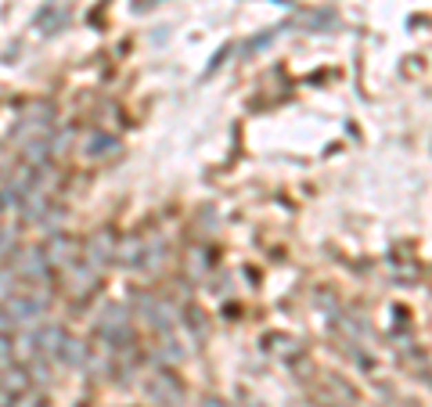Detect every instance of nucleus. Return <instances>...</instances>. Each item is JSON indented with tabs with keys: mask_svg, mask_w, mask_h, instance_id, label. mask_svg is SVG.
<instances>
[{
	"mask_svg": "<svg viewBox=\"0 0 432 407\" xmlns=\"http://www.w3.org/2000/svg\"><path fill=\"white\" fill-rule=\"evenodd\" d=\"M14 274L25 278V281H43L47 278V256L40 249H29V253H22V263H14Z\"/></svg>",
	"mask_w": 432,
	"mask_h": 407,
	"instance_id": "2",
	"label": "nucleus"
},
{
	"mask_svg": "<svg viewBox=\"0 0 432 407\" xmlns=\"http://www.w3.org/2000/svg\"><path fill=\"white\" fill-rule=\"evenodd\" d=\"M43 310H47V295L43 292H11L8 303H4V314L11 317V324L37 321Z\"/></svg>",
	"mask_w": 432,
	"mask_h": 407,
	"instance_id": "1",
	"label": "nucleus"
},
{
	"mask_svg": "<svg viewBox=\"0 0 432 407\" xmlns=\"http://www.w3.org/2000/svg\"><path fill=\"white\" fill-rule=\"evenodd\" d=\"M108 253H112V242L105 238V234H98V238L90 242V263H94V267H101V263L108 260Z\"/></svg>",
	"mask_w": 432,
	"mask_h": 407,
	"instance_id": "7",
	"label": "nucleus"
},
{
	"mask_svg": "<svg viewBox=\"0 0 432 407\" xmlns=\"http://www.w3.org/2000/svg\"><path fill=\"white\" fill-rule=\"evenodd\" d=\"M8 245H11V234H8L4 227H0V253H4V249H8Z\"/></svg>",
	"mask_w": 432,
	"mask_h": 407,
	"instance_id": "10",
	"label": "nucleus"
},
{
	"mask_svg": "<svg viewBox=\"0 0 432 407\" xmlns=\"http://www.w3.org/2000/svg\"><path fill=\"white\" fill-rule=\"evenodd\" d=\"M47 152H51V140H47V137H33V140H25V148H22L29 166H43Z\"/></svg>",
	"mask_w": 432,
	"mask_h": 407,
	"instance_id": "3",
	"label": "nucleus"
},
{
	"mask_svg": "<svg viewBox=\"0 0 432 407\" xmlns=\"http://www.w3.org/2000/svg\"><path fill=\"white\" fill-rule=\"evenodd\" d=\"M112 152H116V137H105V134H94V137H90L87 155H94V159H98V155H112Z\"/></svg>",
	"mask_w": 432,
	"mask_h": 407,
	"instance_id": "6",
	"label": "nucleus"
},
{
	"mask_svg": "<svg viewBox=\"0 0 432 407\" xmlns=\"http://www.w3.org/2000/svg\"><path fill=\"white\" fill-rule=\"evenodd\" d=\"M11 335H0V371L4 368H11Z\"/></svg>",
	"mask_w": 432,
	"mask_h": 407,
	"instance_id": "8",
	"label": "nucleus"
},
{
	"mask_svg": "<svg viewBox=\"0 0 432 407\" xmlns=\"http://www.w3.org/2000/svg\"><path fill=\"white\" fill-rule=\"evenodd\" d=\"M11 332V317L4 314V306H0V335H8Z\"/></svg>",
	"mask_w": 432,
	"mask_h": 407,
	"instance_id": "9",
	"label": "nucleus"
},
{
	"mask_svg": "<svg viewBox=\"0 0 432 407\" xmlns=\"http://www.w3.org/2000/svg\"><path fill=\"white\" fill-rule=\"evenodd\" d=\"M58 357H61V361H65V364H83V346H79V342L76 339H69V335H61V342H58V350H54Z\"/></svg>",
	"mask_w": 432,
	"mask_h": 407,
	"instance_id": "4",
	"label": "nucleus"
},
{
	"mask_svg": "<svg viewBox=\"0 0 432 407\" xmlns=\"http://www.w3.org/2000/svg\"><path fill=\"white\" fill-rule=\"evenodd\" d=\"M72 253V245L65 242V238H51V245L43 249V256H47V263H69L65 256Z\"/></svg>",
	"mask_w": 432,
	"mask_h": 407,
	"instance_id": "5",
	"label": "nucleus"
}]
</instances>
